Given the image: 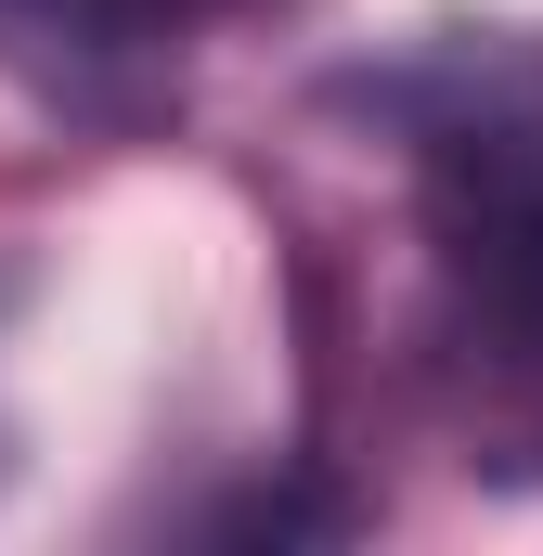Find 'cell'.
I'll use <instances>...</instances> for the list:
<instances>
[{
  "instance_id": "cell-1",
  "label": "cell",
  "mask_w": 543,
  "mask_h": 556,
  "mask_svg": "<svg viewBox=\"0 0 543 556\" xmlns=\"http://www.w3.org/2000/svg\"><path fill=\"white\" fill-rule=\"evenodd\" d=\"M337 104L414 142V233L440 337L466 363L543 376V39H427L402 65L337 78Z\"/></svg>"
},
{
  "instance_id": "cell-2",
  "label": "cell",
  "mask_w": 543,
  "mask_h": 556,
  "mask_svg": "<svg viewBox=\"0 0 543 556\" xmlns=\"http://www.w3.org/2000/svg\"><path fill=\"white\" fill-rule=\"evenodd\" d=\"M181 39L194 0H0V78H26L65 117H142Z\"/></svg>"
},
{
  "instance_id": "cell-3",
  "label": "cell",
  "mask_w": 543,
  "mask_h": 556,
  "mask_svg": "<svg viewBox=\"0 0 543 556\" xmlns=\"http://www.w3.org/2000/svg\"><path fill=\"white\" fill-rule=\"evenodd\" d=\"M207 13H247V0H194V26H207Z\"/></svg>"
}]
</instances>
